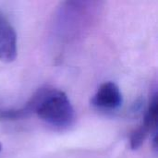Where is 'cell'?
I'll list each match as a JSON object with an SVG mask.
<instances>
[{
	"instance_id": "obj_1",
	"label": "cell",
	"mask_w": 158,
	"mask_h": 158,
	"mask_svg": "<svg viewBox=\"0 0 158 158\" xmlns=\"http://www.w3.org/2000/svg\"><path fill=\"white\" fill-rule=\"evenodd\" d=\"M35 113L46 124L59 130L70 127L75 119L74 108L68 95L51 87L39 89L21 108L12 111L14 119Z\"/></svg>"
},
{
	"instance_id": "obj_2",
	"label": "cell",
	"mask_w": 158,
	"mask_h": 158,
	"mask_svg": "<svg viewBox=\"0 0 158 158\" xmlns=\"http://www.w3.org/2000/svg\"><path fill=\"white\" fill-rule=\"evenodd\" d=\"M123 103V96L119 87L113 81L102 83L92 98V104L102 110H117Z\"/></svg>"
},
{
	"instance_id": "obj_3",
	"label": "cell",
	"mask_w": 158,
	"mask_h": 158,
	"mask_svg": "<svg viewBox=\"0 0 158 158\" xmlns=\"http://www.w3.org/2000/svg\"><path fill=\"white\" fill-rule=\"evenodd\" d=\"M17 33L7 19L0 13V60L12 62L17 57Z\"/></svg>"
},
{
	"instance_id": "obj_4",
	"label": "cell",
	"mask_w": 158,
	"mask_h": 158,
	"mask_svg": "<svg viewBox=\"0 0 158 158\" xmlns=\"http://www.w3.org/2000/svg\"><path fill=\"white\" fill-rule=\"evenodd\" d=\"M158 120V101L157 94L155 93L150 100L149 106L144 115V118L141 126L150 134H156Z\"/></svg>"
},
{
	"instance_id": "obj_5",
	"label": "cell",
	"mask_w": 158,
	"mask_h": 158,
	"mask_svg": "<svg viewBox=\"0 0 158 158\" xmlns=\"http://www.w3.org/2000/svg\"><path fill=\"white\" fill-rule=\"evenodd\" d=\"M1 150H2V145H1V143H0V152H1Z\"/></svg>"
}]
</instances>
